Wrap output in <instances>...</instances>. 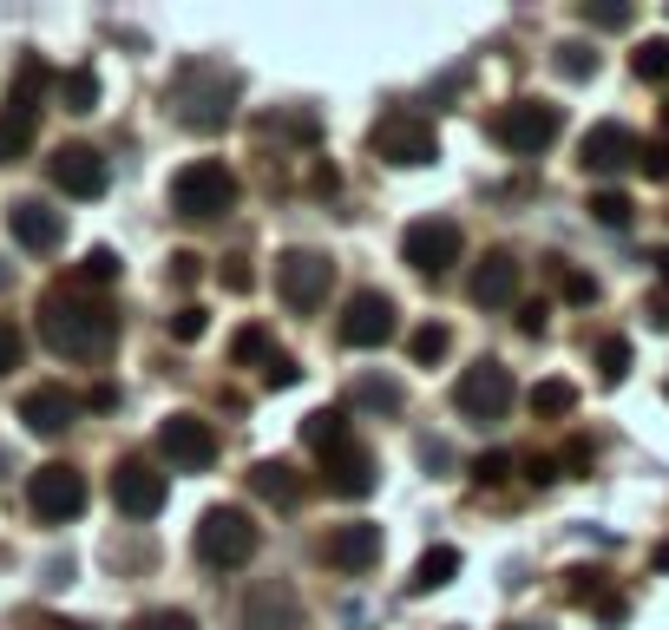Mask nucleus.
I'll use <instances>...</instances> for the list:
<instances>
[{
    "instance_id": "obj_1",
    "label": "nucleus",
    "mask_w": 669,
    "mask_h": 630,
    "mask_svg": "<svg viewBox=\"0 0 669 630\" xmlns=\"http://www.w3.org/2000/svg\"><path fill=\"white\" fill-rule=\"evenodd\" d=\"M39 342H46L53 355L85 362V355H99V348L112 342V316H99V309L79 302V296H46V302H39Z\"/></svg>"
},
{
    "instance_id": "obj_2",
    "label": "nucleus",
    "mask_w": 669,
    "mask_h": 630,
    "mask_svg": "<svg viewBox=\"0 0 669 630\" xmlns=\"http://www.w3.org/2000/svg\"><path fill=\"white\" fill-rule=\"evenodd\" d=\"M171 210H177L184 224H217V217H230V210H237V177H230V164H223V158L184 164V171L171 177Z\"/></svg>"
},
{
    "instance_id": "obj_3",
    "label": "nucleus",
    "mask_w": 669,
    "mask_h": 630,
    "mask_svg": "<svg viewBox=\"0 0 669 630\" xmlns=\"http://www.w3.org/2000/svg\"><path fill=\"white\" fill-rule=\"evenodd\" d=\"M256 546H263V532H256V519H250L243 506H210V513L197 519V559H204L210 572H237V565H250Z\"/></svg>"
},
{
    "instance_id": "obj_4",
    "label": "nucleus",
    "mask_w": 669,
    "mask_h": 630,
    "mask_svg": "<svg viewBox=\"0 0 669 630\" xmlns=\"http://www.w3.org/2000/svg\"><path fill=\"white\" fill-rule=\"evenodd\" d=\"M230 105H237V72L223 66H191L177 79V118L191 131H223L230 125Z\"/></svg>"
},
{
    "instance_id": "obj_5",
    "label": "nucleus",
    "mask_w": 669,
    "mask_h": 630,
    "mask_svg": "<svg viewBox=\"0 0 669 630\" xmlns=\"http://www.w3.org/2000/svg\"><path fill=\"white\" fill-rule=\"evenodd\" d=\"M374 158L381 164H394V171H420V164H434L440 158V131L420 118V112H388L381 125H374Z\"/></svg>"
},
{
    "instance_id": "obj_6",
    "label": "nucleus",
    "mask_w": 669,
    "mask_h": 630,
    "mask_svg": "<svg viewBox=\"0 0 669 630\" xmlns=\"http://www.w3.org/2000/svg\"><path fill=\"white\" fill-rule=\"evenodd\" d=\"M512 401H519V388H512V375H506L499 362H473V368L453 381V408H460L473 427L506 421V414H512Z\"/></svg>"
},
{
    "instance_id": "obj_7",
    "label": "nucleus",
    "mask_w": 669,
    "mask_h": 630,
    "mask_svg": "<svg viewBox=\"0 0 669 630\" xmlns=\"http://www.w3.org/2000/svg\"><path fill=\"white\" fill-rule=\"evenodd\" d=\"M85 500H92V486H85V473L66 467V460L39 467V473L26 480V506H33V519H46V526H72V519L85 513Z\"/></svg>"
},
{
    "instance_id": "obj_8",
    "label": "nucleus",
    "mask_w": 669,
    "mask_h": 630,
    "mask_svg": "<svg viewBox=\"0 0 669 630\" xmlns=\"http://www.w3.org/2000/svg\"><path fill=\"white\" fill-rule=\"evenodd\" d=\"M558 105H545V99H519V105H506L499 118H493V138L512 151V158H539V151H552L558 145Z\"/></svg>"
},
{
    "instance_id": "obj_9",
    "label": "nucleus",
    "mask_w": 669,
    "mask_h": 630,
    "mask_svg": "<svg viewBox=\"0 0 669 630\" xmlns=\"http://www.w3.org/2000/svg\"><path fill=\"white\" fill-rule=\"evenodd\" d=\"M328 289H335V263H328L322 250H282V263H276V296H282V309L309 316V309L328 302Z\"/></svg>"
},
{
    "instance_id": "obj_10",
    "label": "nucleus",
    "mask_w": 669,
    "mask_h": 630,
    "mask_svg": "<svg viewBox=\"0 0 669 630\" xmlns=\"http://www.w3.org/2000/svg\"><path fill=\"white\" fill-rule=\"evenodd\" d=\"M164 500H171V480H164L145 454H125V460L112 467V506H118L125 519H158Z\"/></svg>"
},
{
    "instance_id": "obj_11",
    "label": "nucleus",
    "mask_w": 669,
    "mask_h": 630,
    "mask_svg": "<svg viewBox=\"0 0 669 630\" xmlns=\"http://www.w3.org/2000/svg\"><path fill=\"white\" fill-rule=\"evenodd\" d=\"M158 460L177 467V473H204L217 460V427L204 414H164L158 427Z\"/></svg>"
},
{
    "instance_id": "obj_12",
    "label": "nucleus",
    "mask_w": 669,
    "mask_h": 630,
    "mask_svg": "<svg viewBox=\"0 0 669 630\" xmlns=\"http://www.w3.org/2000/svg\"><path fill=\"white\" fill-rule=\"evenodd\" d=\"M460 250H466V237H460L453 217H420V224H407V237H401V256H407L420 276H447V270L460 263Z\"/></svg>"
},
{
    "instance_id": "obj_13",
    "label": "nucleus",
    "mask_w": 669,
    "mask_h": 630,
    "mask_svg": "<svg viewBox=\"0 0 669 630\" xmlns=\"http://www.w3.org/2000/svg\"><path fill=\"white\" fill-rule=\"evenodd\" d=\"M46 177H53L66 197H105L112 164H105V151H99V145H59V151L46 158Z\"/></svg>"
},
{
    "instance_id": "obj_14",
    "label": "nucleus",
    "mask_w": 669,
    "mask_h": 630,
    "mask_svg": "<svg viewBox=\"0 0 669 630\" xmlns=\"http://www.w3.org/2000/svg\"><path fill=\"white\" fill-rule=\"evenodd\" d=\"M394 342V302L381 289H355L348 309H342V348H388Z\"/></svg>"
},
{
    "instance_id": "obj_15",
    "label": "nucleus",
    "mask_w": 669,
    "mask_h": 630,
    "mask_svg": "<svg viewBox=\"0 0 669 630\" xmlns=\"http://www.w3.org/2000/svg\"><path fill=\"white\" fill-rule=\"evenodd\" d=\"M7 230H13V243L33 250V256H53V250L66 243V217H59L46 197H13V204H7Z\"/></svg>"
},
{
    "instance_id": "obj_16",
    "label": "nucleus",
    "mask_w": 669,
    "mask_h": 630,
    "mask_svg": "<svg viewBox=\"0 0 669 630\" xmlns=\"http://www.w3.org/2000/svg\"><path fill=\"white\" fill-rule=\"evenodd\" d=\"M519 283H526V263H519L512 250H486V256L473 263V276H466V296H473L480 309H512V302H519Z\"/></svg>"
},
{
    "instance_id": "obj_17",
    "label": "nucleus",
    "mask_w": 669,
    "mask_h": 630,
    "mask_svg": "<svg viewBox=\"0 0 669 630\" xmlns=\"http://www.w3.org/2000/svg\"><path fill=\"white\" fill-rule=\"evenodd\" d=\"M637 158V138H631V125H618V118H604V125H591L585 138H578V164L591 171V177H611V171H624Z\"/></svg>"
},
{
    "instance_id": "obj_18",
    "label": "nucleus",
    "mask_w": 669,
    "mask_h": 630,
    "mask_svg": "<svg viewBox=\"0 0 669 630\" xmlns=\"http://www.w3.org/2000/svg\"><path fill=\"white\" fill-rule=\"evenodd\" d=\"M322 486H328L335 500H368V493H374V454L348 440L342 454L322 460Z\"/></svg>"
},
{
    "instance_id": "obj_19",
    "label": "nucleus",
    "mask_w": 669,
    "mask_h": 630,
    "mask_svg": "<svg viewBox=\"0 0 669 630\" xmlns=\"http://www.w3.org/2000/svg\"><path fill=\"white\" fill-rule=\"evenodd\" d=\"M20 421H26V434H39V440H59V434L79 421V401H72L66 388H33V394L20 401Z\"/></svg>"
},
{
    "instance_id": "obj_20",
    "label": "nucleus",
    "mask_w": 669,
    "mask_h": 630,
    "mask_svg": "<svg viewBox=\"0 0 669 630\" xmlns=\"http://www.w3.org/2000/svg\"><path fill=\"white\" fill-rule=\"evenodd\" d=\"M381 559V526H335V539H328V565L335 572H368Z\"/></svg>"
},
{
    "instance_id": "obj_21",
    "label": "nucleus",
    "mask_w": 669,
    "mask_h": 630,
    "mask_svg": "<svg viewBox=\"0 0 669 630\" xmlns=\"http://www.w3.org/2000/svg\"><path fill=\"white\" fill-rule=\"evenodd\" d=\"M243 625L250 630H296V592L289 585H256L243 598Z\"/></svg>"
},
{
    "instance_id": "obj_22",
    "label": "nucleus",
    "mask_w": 669,
    "mask_h": 630,
    "mask_svg": "<svg viewBox=\"0 0 669 630\" xmlns=\"http://www.w3.org/2000/svg\"><path fill=\"white\" fill-rule=\"evenodd\" d=\"M302 447L322 454V460L342 454V447H348V414H342V408H315V414L302 421Z\"/></svg>"
},
{
    "instance_id": "obj_23",
    "label": "nucleus",
    "mask_w": 669,
    "mask_h": 630,
    "mask_svg": "<svg viewBox=\"0 0 669 630\" xmlns=\"http://www.w3.org/2000/svg\"><path fill=\"white\" fill-rule=\"evenodd\" d=\"M453 579H460V552H453V546H427L420 565H414V579H407V592L427 598V592H447Z\"/></svg>"
},
{
    "instance_id": "obj_24",
    "label": "nucleus",
    "mask_w": 669,
    "mask_h": 630,
    "mask_svg": "<svg viewBox=\"0 0 669 630\" xmlns=\"http://www.w3.org/2000/svg\"><path fill=\"white\" fill-rule=\"evenodd\" d=\"M565 592H572V605H591L604 625H624V598H611V592H604V572H572V579H565Z\"/></svg>"
},
{
    "instance_id": "obj_25",
    "label": "nucleus",
    "mask_w": 669,
    "mask_h": 630,
    "mask_svg": "<svg viewBox=\"0 0 669 630\" xmlns=\"http://www.w3.org/2000/svg\"><path fill=\"white\" fill-rule=\"evenodd\" d=\"M39 92H46V59H20V72H13V99H7V112H20V118H39Z\"/></svg>"
},
{
    "instance_id": "obj_26",
    "label": "nucleus",
    "mask_w": 669,
    "mask_h": 630,
    "mask_svg": "<svg viewBox=\"0 0 669 630\" xmlns=\"http://www.w3.org/2000/svg\"><path fill=\"white\" fill-rule=\"evenodd\" d=\"M250 493L256 500H269V506H296V473L282 467V460H263V467H250Z\"/></svg>"
},
{
    "instance_id": "obj_27",
    "label": "nucleus",
    "mask_w": 669,
    "mask_h": 630,
    "mask_svg": "<svg viewBox=\"0 0 669 630\" xmlns=\"http://www.w3.org/2000/svg\"><path fill=\"white\" fill-rule=\"evenodd\" d=\"M230 355H237V368H256V362H263V368H276V362H282V355H276V335H269L263 322H243V329H237V342H230Z\"/></svg>"
},
{
    "instance_id": "obj_28",
    "label": "nucleus",
    "mask_w": 669,
    "mask_h": 630,
    "mask_svg": "<svg viewBox=\"0 0 669 630\" xmlns=\"http://www.w3.org/2000/svg\"><path fill=\"white\" fill-rule=\"evenodd\" d=\"M355 408L361 414H401V381L394 375H361L355 381Z\"/></svg>"
},
{
    "instance_id": "obj_29",
    "label": "nucleus",
    "mask_w": 669,
    "mask_h": 630,
    "mask_svg": "<svg viewBox=\"0 0 669 630\" xmlns=\"http://www.w3.org/2000/svg\"><path fill=\"white\" fill-rule=\"evenodd\" d=\"M59 105H66V112H79V118H85V112H99V72H92V66H72V72L59 79Z\"/></svg>"
},
{
    "instance_id": "obj_30",
    "label": "nucleus",
    "mask_w": 669,
    "mask_h": 630,
    "mask_svg": "<svg viewBox=\"0 0 669 630\" xmlns=\"http://www.w3.org/2000/svg\"><path fill=\"white\" fill-rule=\"evenodd\" d=\"M526 401H532L539 421H565V414H578V388H572V381H539Z\"/></svg>"
},
{
    "instance_id": "obj_31",
    "label": "nucleus",
    "mask_w": 669,
    "mask_h": 630,
    "mask_svg": "<svg viewBox=\"0 0 669 630\" xmlns=\"http://www.w3.org/2000/svg\"><path fill=\"white\" fill-rule=\"evenodd\" d=\"M447 348H453V335H447V322H420V329H414V342H407V355H414V368H434V362H447Z\"/></svg>"
},
{
    "instance_id": "obj_32",
    "label": "nucleus",
    "mask_w": 669,
    "mask_h": 630,
    "mask_svg": "<svg viewBox=\"0 0 669 630\" xmlns=\"http://www.w3.org/2000/svg\"><path fill=\"white\" fill-rule=\"evenodd\" d=\"M33 151V118L20 112H0V164H20Z\"/></svg>"
},
{
    "instance_id": "obj_33",
    "label": "nucleus",
    "mask_w": 669,
    "mask_h": 630,
    "mask_svg": "<svg viewBox=\"0 0 669 630\" xmlns=\"http://www.w3.org/2000/svg\"><path fill=\"white\" fill-rule=\"evenodd\" d=\"M591 217H598L604 230H631V217H637V204H631L624 191H598V197H591Z\"/></svg>"
},
{
    "instance_id": "obj_34",
    "label": "nucleus",
    "mask_w": 669,
    "mask_h": 630,
    "mask_svg": "<svg viewBox=\"0 0 669 630\" xmlns=\"http://www.w3.org/2000/svg\"><path fill=\"white\" fill-rule=\"evenodd\" d=\"M631 362H637V355H631V342H624V335H604V342H598V375H604V381H624V375H631Z\"/></svg>"
},
{
    "instance_id": "obj_35",
    "label": "nucleus",
    "mask_w": 669,
    "mask_h": 630,
    "mask_svg": "<svg viewBox=\"0 0 669 630\" xmlns=\"http://www.w3.org/2000/svg\"><path fill=\"white\" fill-rule=\"evenodd\" d=\"M552 66H558V72H565V79H591V72H598V53H591V46H585V39H565V46H558V59H552Z\"/></svg>"
},
{
    "instance_id": "obj_36",
    "label": "nucleus",
    "mask_w": 669,
    "mask_h": 630,
    "mask_svg": "<svg viewBox=\"0 0 669 630\" xmlns=\"http://www.w3.org/2000/svg\"><path fill=\"white\" fill-rule=\"evenodd\" d=\"M631 66H637V79H650V85H664V79H669V39H644Z\"/></svg>"
},
{
    "instance_id": "obj_37",
    "label": "nucleus",
    "mask_w": 669,
    "mask_h": 630,
    "mask_svg": "<svg viewBox=\"0 0 669 630\" xmlns=\"http://www.w3.org/2000/svg\"><path fill=\"white\" fill-rule=\"evenodd\" d=\"M466 473H473V486H499V480L512 473V454H499V447H486V454H480V460H473Z\"/></svg>"
},
{
    "instance_id": "obj_38",
    "label": "nucleus",
    "mask_w": 669,
    "mask_h": 630,
    "mask_svg": "<svg viewBox=\"0 0 669 630\" xmlns=\"http://www.w3.org/2000/svg\"><path fill=\"white\" fill-rule=\"evenodd\" d=\"M79 276H85V283H112V276H118V250H85Z\"/></svg>"
},
{
    "instance_id": "obj_39",
    "label": "nucleus",
    "mask_w": 669,
    "mask_h": 630,
    "mask_svg": "<svg viewBox=\"0 0 669 630\" xmlns=\"http://www.w3.org/2000/svg\"><path fill=\"white\" fill-rule=\"evenodd\" d=\"M204 329H210V316H204V309H197V302H184V309H177V316H171V335H177V342H197V335H204Z\"/></svg>"
},
{
    "instance_id": "obj_40",
    "label": "nucleus",
    "mask_w": 669,
    "mask_h": 630,
    "mask_svg": "<svg viewBox=\"0 0 669 630\" xmlns=\"http://www.w3.org/2000/svg\"><path fill=\"white\" fill-rule=\"evenodd\" d=\"M585 20H591V26H624V20H631V0H591Z\"/></svg>"
},
{
    "instance_id": "obj_41",
    "label": "nucleus",
    "mask_w": 669,
    "mask_h": 630,
    "mask_svg": "<svg viewBox=\"0 0 669 630\" xmlns=\"http://www.w3.org/2000/svg\"><path fill=\"white\" fill-rule=\"evenodd\" d=\"M20 355H26V342H20V329L0 316V375H13V368H20Z\"/></svg>"
},
{
    "instance_id": "obj_42",
    "label": "nucleus",
    "mask_w": 669,
    "mask_h": 630,
    "mask_svg": "<svg viewBox=\"0 0 669 630\" xmlns=\"http://www.w3.org/2000/svg\"><path fill=\"white\" fill-rule=\"evenodd\" d=\"M565 302H598V276H585V270H565Z\"/></svg>"
},
{
    "instance_id": "obj_43",
    "label": "nucleus",
    "mask_w": 669,
    "mask_h": 630,
    "mask_svg": "<svg viewBox=\"0 0 669 630\" xmlns=\"http://www.w3.org/2000/svg\"><path fill=\"white\" fill-rule=\"evenodd\" d=\"M138 630H197V618H191V611H145Z\"/></svg>"
},
{
    "instance_id": "obj_44",
    "label": "nucleus",
    "mask_w": 669,
    "mask_h": 630,
    "mask_svg": "<svg viewBox=\"0 0 669 630\" xmlns=\"http://www.w3.org/2000/svg\"><path fill=\"white\" fill-rule=\"evenodd\" d=\"M637 164L644 177H669V145H637Z\"/></svg>"
},
{
    "instance_id": "obj_45",
    "label": "nucleus",
    "mask_w": 669,
    "mask_h": 630,
    "mask_svg": "<svg viewBox=\"0 0 669 630\" xmlns=\"http://www.w3.org/2000/svg\"><path fill=\"white\" fill-rule=\"evenodd\" d=\"M519 329H526V335H545V302H526V309H519Z\"/></svg>"
},
{
    "instance_id": "obj_46",
    "label": "nucleus",
    "mask_w": 669,
    "mask_h": 630,
    "mask_svg": "<svg viewBox=\"0 0 669 630\" xmlns=\"http://www.w3.org/2000/svg\"><path fill=\"white\" fill-rule=\"evenodd\" d=\"M296 375H302V368H296V362H289V355H282V362H276V368H269V388H296Z\"/></svg>"
},
{
    "instance_id": "obj_47",
    "label": "nucleus",
    "mask_w": 669,
    "mask_h": 630,
    "mask_svg": "<svg viewBox=\"0 0 669 630\" xmlns=\"http://www.w3.org/2000/svg\"><path fill=\"white\" fill-rule=\"evenodd\" d=\"M650 263H657V276H664V283H669V250H657V256H650Z\"/></svg>"
},
{
    "instance_id": "obj_48",
    "label": "nucleus",
    "mask_w": 669,
    "mask_h": 630,
    "mask_svg": "<svg viewBox=\"0 0 669 630\" xmlns=\"http://www.w3.org/2000/svg\"><path fill=\"white\" fill-rule=\"evenodd\" d=\"M650 565H657V572H669V546H657V559H650Z\"/></svg>"
},
{
    "instance_id": "obj_49",
    "label": "nucleus",
    "mask_w": 669,
    "mask_h": 630,
    "mask_svg": "<svg viewBox=\"0 0 669 630\" xmlns=\"http://www.w3.org/2000/svg\"><path fill=\"white\" fill-rule=\"evenodd\" d=\"M0 289H7V263H0Z\"/></svg>"
},
{
    "instance_id": "obj_50",
    "label": "nucleus",
    "mask_w": 669,
    "mask_h": 630,
    "mask_svg": "<svg viewBox=\"0 0 669 630\" xmlns=\"http://www.w3.org/2000/svg\"><path fill=\"white\" fill-rule=\"evenodd\" d=\"M664 118H669V112H664Z\"/></svg>"
},
{
    "instance_id": "obj_51",
    "label": "nucleus",
    "mask_w": 669,
    "mask_h": 630,
    "mask_svg": "<svg viewBox=\"0 0 669 630\" xmlns=\"http://www.w3.org/2000/svg\"><path fill=\"white\" fill-rule=\"evenodd\" d=\"M526 630H532V625H526Z\"/></svg>"
}]
</instances>
